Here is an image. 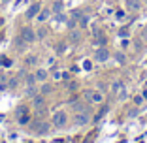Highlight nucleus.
<instances>
[{
	"mask_svg": "<svg viewBox=\"0 0 147 143\" xmlns=\"http://www.w3.org/2000/svg\"><path fill=\"white\" fill-rule=\"evenodd\" d=\"M34 107L38 111V117L43 115V96H34Z\"/></svg>",
	"mask_w": 147,
	"mask_h": 143,
	"instance_id": "4",
	"label": "nucleus"
},
{
	"mask_svg": "<svg viewBox=\"0 0 147 143\" xmlns=\"http://www.w3.org/2000/svg\"><path fill=\"white\" fill-rule=\"evenodd\" d=\"M72 17H74V21H79V19L83 17V11H81V9H76V11L72 13Z\"/></svg>",
	"mask_w": 147,
	"mask_h": 143,
	"instance_id": "13",
	"label": "nucleus"
},
{
	"mask_svg": "<svg viewBox=\"0 0 147 143\" xmlns=\"http://www.w3.org/2000/svg\"><path fill=\"white\" fill-rule=\"evenodd\" d=\"M21 38L25 40L26 44H32V42L36 40V36H34V30H32V28H23V30H21Z\"/></svg>",
	"mask_w": 147,
	"mask_h": 143,
	"instance_id": "3",
	"label": "nucleus"
},
{
	"mask_svg": "<svg viewBox=\"0 0 147 143\" xmlns=\"http://www.w3.org/2000/svg\"><path fill=\"white\" fill-rule=\"evenodd\" d=\"M72 40H74V42H79V34H78V32H74V36H72Z\"/></svg>",
	"mask_w": 147,
	"mask_h": 143,
	"instance_id": "19",
	"label": "nucleus"
},
{
	"mask_svg": "<svg viewBox=\"0 0 147 143\" xmlns=\"http://www.w3.org/2000/svg\"><path fill=\"white\" fill-rule=\"evenodd\" d=\"M38 13H40V4H34V6H30V8H28L26 17H28V19H30V17H36Z\"/></svg>",
	"mask_w": 147,
	"mask_h": 143,
	"instance_id": "8",
	"label": "nucleus"
},
{
	"mask_svg": "<svg viewBox=\"0 0 147 143\" xmlns=\"http://www.w3.org/2000/svg\"><path fill=\"white\" fill-rule=\"evenodd\" d=\"M87 122H89V115L85 111H78L74 115V126H83Z\"/></svg>",
	"mask_w": 147,
	"mask_h": 143,
	"instance_id": "2",
	"label": "nucleus"
},
{
	"mask_svg": "<svg viewBox=\"0 0 147 143\" xmlns=\"http://www.w3.org/2000/svg\"><path fill=\"white\" fill-rule=\"evenodd\" d=\"M87 21H89V19H87V15H83V17L79 19V23H81V25H87Z\"/></svg>",
	"mask_w": 147,
	"mask_h": 143,
	"instance_id": "18",
	"label": "nucleus"
},
{
	"mask_svg": "<svg viewBox=\"0 0 147 143\" xmlns=\"http://www.w3.org/2000/svg\"><path fill=\"white\" fill-rule=\"evenodd\" d=\"M66 122H68V115H66V111H62V109L55 111V115H53V126L62 128V126H66Z\"/></svg>",
	"mask_w": 147,
	"mask_h": 143,
	"instance_id": "1",
	"label": "nucleus"
},
{
	"mask_svg": "<svg viewBox=\"0 0 147 143\" xmlns=\"http://www.w3.org/2000/svg\"><path fill=\"white\" fill-rule=\"evenodd\" d=\"M87 98L91 100V102H94V104H100V102H102V100H104V96L100 94V92H87Z\"/></svg>",
	"mask_w": 147,
	"mask_h": 143,
	"instance_id": "5",
	"label": "nucleus"
},
{
	"mask_svg": "<svg viewBox=\"0 0 147 143\" xmlns=\"http://www.w3.org/2000/svg\"><path fill=\"white\" fill-rule=\"evenodd\" d=\"M47 17H49V11H40L38 13V19H40V21H45Z\"/></svg>",
	"mask_w": 147,
	"mask_h": 143,
	"instance_id": "14",
	"label": "nucleus"
},
{
	"mask_svg": "<svg viewBox=\"0 0 147 143\" xmlns=\"http://www.w3.org/2000/svg\"><path fill=\"white\" fill-rule=\"evenodd\" d=\"M94 56H96V60H98V62H106V60H108V56H109V53L106 51V49H98V51L94 53Z\"/></svg>",
	"mask_w": 147,
	"mask_h": 143,
	"instance_id": "6",
	"label": "nucleus"
},
{
	"mask_svg": "<svg viewBox=\"0 0 147 143\" xmlns=\"http://www.w3.org/2000/svg\"><path fill=\"white\" fill-rule=\"evenodd\" d=\"M26 83H28V85H34V83H36V77H34V75H28V77H26Z\"/></svg>",
	"mask_w": 147,
	"mask_h": 143,
	"instance_id": "17",
	"label": "nucleus"
},
{
	"mask_svg": "<svg viewBox=\"0 0 147 143\" xmlns=\"http://www.w3.org/2000/svg\"><path fill=\"white\" fill-rule=\"evenodd\" d=\"M126 8H128L130 11H138V9L142 8V2H140V0H126Z\"/></svg>",
	"mask_w": 147,
	"mask_h": 143,
	"instance_id": "7",
	"label": "nucleus"
},
{
	"mask_svg": "<svg viewBox=\"0 0 147 143\" xmlns=\"http://www.w3.org/2000/svg\"><path fill=\"white\" fill-rule=\"evenodd\" d=\"M34 77H36V81H45V79H47V72H45V70H38L34 74Z\"/></svg>",
	"mask_w": 147,
	"mask_h": 143,
	"instance_id": "10",
	"label": "nucleus"
},
{
	"mask_svg": "<svg viewBox=\"0 0 147 143\" xmlns=\"http://www.w3.org/2000/svg\"><path fill=\"white\" fill-rule=\"evenodd\" d=\"M51 91H53V87H51V85H43V87H42V92H43V94H49Z\"/></svg>",
	"mask_w": 147,
	"mask_h": 143,
	"instance_id": "16",
	"label": "nucleus"
},
{
	"mask_svg": "<svg viewBox=\"0 0 147 143\" xmlns=\"http://www.w3.org/2000/svg\"><path fill=\"white\" fill-rule=\"evenodd\" d=\"M53 11H57V13L62 11V4L61 2H55V4H53Z\"/></svg>",
	"mask_w": 147,
	"mask_h": 143,
	"instance_id": "15",
	"label": "nucleus"
},
{
	"mask_svg": "<svg viewBox=\"0 0 147 143\" xmlns=\"http://www.w3.org/2000/svg\"><path fill=\"white\" fill-rule=\"evenodd\" d=\"M113 92H115V94H119V92H121V94H123V83L121 81L113 83Z\"/></svg>",
	"mask_w": 147,
	"mask_h": 143,
	"instance_id": "12",
	"label": "nucleus"
},
{
	"mask_svg": "<svg viewBox=\"0 0 147 143\" xmlns=\"http://www.w3.org/2000/svg\"><path fill=\"white\" fill-rule=\"evenodd\" d=\"M26 45H28V44H26V42L21 38V36H17V38H15V47H17L19 51H25V49H26Z\"/></svg>",
	"mask_w": 147,
	"mask_h": 143,
	"instance_id": "9",
	"label": "nucleus"
},
{
	"mask_svg": "<svg viewBox=\"0 0 147 143\" xmlns=\"http://www.w3.org/2000/svg\"><path fill=\"white\" fill-rule=\"evenodd\" d=\"M145 2H147V0H145Z\"/></svg>",
	"mask_w": 147,
	"mask_h": 143,
	"instance_id": "21",
	"label": "nucleus"
},
{
	"mask_svg": "<svg viewBox=\"0 0 147 143\" xmlns=\"http://www.w3.org/2000/svg\"><path fill=\"white\" fill-rule=\"evenodd\" d=\"M83 66H85V70H91V68H92V66H91V62H89V60H85V64H83Z\"/></svg>",
	"mask_w": 147,
	"mask_h": 143,
	"instance_id": "20",
	"label": "nucleus"
},
{
	"mask_svg": "<svg viewBox=\"0 0 147 143\" xmlns=\"http://www.w3.org/2000/svg\"><path fill=\"white\" fill-rule=\"evenodd\" d=\"M36 132L38 134H45L47 132V124L45 122H36Z\"/></svg>",
	"mask_w": 147,
	"mask_h": 143,
	"instance_id": "11",
	"label": "nucleus"
}]
</instances>
